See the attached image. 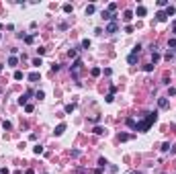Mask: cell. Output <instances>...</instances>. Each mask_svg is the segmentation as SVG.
<instances>
[{"label": "cell", "mask_w": 176, "mask_h": 174, "mask_svg": "<svg viewBox=\"0 0 176 174\" xmlns=\"http://www.w3.org/2000/svg\"><path fill=\"white\" fill-rule=\"evenodd\" d=\"M156 119H158V111H154V113H146V119H143L141 123L135 125V131H147V129L156 123Z\"/></svg>", "instance_id": "cell-1"}, {"label": "cell", "mask_w": 176, "mask_h": 174, "mask_svg": "<svg viewBox=\"0 0 176 174\" xmlns=\"http://www.w3.org/2000/svg\"><path fill=\"white\" fill-rule=\"evenodd\" d=\"M80 68H82V59H80V58H76V61H74V64H72V68H70L76 80H78V70H80Z\"/></svg>", "instance_id": "cell-2"}, {"label": "cell", "mask_w": 176, "mask_h": 174, "mask_svg": "<svg viewBox=\"0 0 176 174\" xmlns=\"http://www.w3.org/2000/svg\"><path fill=\"white\" fill-rule=\"evenodd\" d=\"M119 31V23L117 21H111L109 25H107V33H117Z\"/></svg>", "instance_id": "cell-3"}, {"label": "cell", "mask_w": 176, "mask_h": 174, "mask_svg": "<svg viewBox=\"0 0 176 174\" xmlns=\"http://www.w3.org/2000/svg\"><path fill=\"white\" fill-rule=\"evenodd\" d=\"M158 107H160V109H168V107H170L168 98H158Z\"/></svg>", "instance_id": "cell-4"}, {"label": "cell", "mask_w": 176, "mask_h": 174, "mask_svg": "<svg viewBox=\"0 0 176 174\" xmlns=\"http://www.w3.org/2000/svg\"><path fill=\"white\" fill-rule=\"evenodd\" d=\"M31 94H33V92H31V90H29V92H27V94H23V96H21V98H19V105H21V107H23V105H25V107H27V98H29Z\"/></svg>", "instance_id": "cell-5"}, {"label": "cell", "mask_w": 176, "mask_h": 174, "mask_svg": "<svg viewBox=\"0 0 176 174\" xmlns=\"http://www.w3.org/2000/svg\"><path fill=\"white\" fill-rule=\"evenodd\" d=\"M27 78H29V82H37V80L41 78V74H39V72H31Z\"/></svg>", "instance_id": "cell-6"}, {"label": "cell", "mask_w": 176, "mask_h": 174, "mask_svg": "<svg viewBox=\"0 0 176 174\" xmlns=\"http://www.w3.org/2000/svg\"><path fill=\"white\" fill-rule=\"evenodd\" d=\"M63 131H66V123H59L58 127H55V131H53V133H55V135H61Z\"/></svg>", "instance_id": "cell-7"}, {"label": "cell", "mask_w": 176, "mask_h": 174, "mask_svg": "<svg viewBox=\"0 0 176 174\" xmlns=\"http://www.w3.org/2000/svg\"><path fill=\"white\" fill-rule=\"evenodd\" d=\"M131 19H133V12H131V10H125V12H123V21H125V23H129Z\"/></svg>", "instance_id": "cell-8"}, {"label": "cell", "mask_w": 176, "mask_h": 174, "mask_svg": "<svg viewBox=\"0 0 176 174\" xmlns=\"http://www.w3.org/2000/svg\"><path fill=\"white\" fill-rule=\"evenodd\" d=\"M135 14H137V17H146V14H147L146 6H137V10H135Z\"/></svg>", "instance_id": "cell-9"}, {"label": "cell", "mask_w": 176, "mask_h": 174, "mask_svg": "<svg viewBox=\"0 0 176 174\" xmlns=\"http://www.w3.org/2000/svg\"><path fill=\"white\" fill-rule=\"evenodd\" d=\"M156 19H158L160 23H164V21H166L168 17H166V12H162V10H160V12H156Z\"/></svg>", "instance_id": "cell-10"}, {"label": "cell", "mask_w": 176, "mask_h": 174, "mask_svg": "<svg viewBox=\"0 0 176 174\" xmlns=\"http://www.w3.org/2000/svg\"><path fill=\"white\" fill-rule=\"evenodd\" d=\"M164 59H166V61H172V59H176V51H168V53L164 56Z\"/></svg>", "instance_id": "cell-11"}, {"label": "cell", "mask_w": 176, "mask_h": 174, "mask_svg": "<svg viewBox=\"0 0 176 174\" xmlns=\"http://www.w3.org/2000/svg\"><path fill=\"white\" fill-rule=\"evenodd\" d=\"M172 14H176V8L168 4V6H166V17H172Z\"/></svg>", "instance_id": "cell-12"}, {"label": "cell", "mask_w": 176, "mask_h": 174, "mask_svg": "<svg viewBox=\"0 0 176 174\" xmlns=\"http://www.w3.org/2000/svg\"><path fill=\"white\" fill-rule=\"evenodd\" d=\"M137 58H139V56H137V53H129V58H127V61H129V64H131V66H133V64H135V61H137Z\"/></svg>", "instance_id": "cell-13"}, {"label": "cell", "mask_w": 176, "mask_h": 174, "mask_svg": "<svg viewBox=\"0 0 176 174\" xmlns=\"http://www.w3.org/2000/svg\"><path fill=\"white\" fill-rule=\"evenodd\" d=\"M117 10V2H111L109 6H107V12H115Z\"/></svg>", "instance_id": "cell-14"}, {"label": "cell", "mask_w": 176, "mask_h": 174, "mask_svg": "<svg viewBox=\"0 0 176 174\" xmlns=\"http://www.w3.org/2000/svg\"><path fill=\"white\" fill-rule=\"evenodd\" d=\"M156 61H160V53L158 51H151V64H156Z\"/></svg>", "instance_id": "cell-15"}, {"label": "cell", "mask_w": 176, "mask_h": 174, "mask_svg": "<svg viewBox=\"0 0 176 174\" xmlns=\"http://www.w3.org/2000/svg\"><path fill=\"white\" fill-rule=\"evenodd\" d=\"M17 64H19L17 56H10V58H8V66H17Z\"/></svg>", "instance_id": "cell-16"}, {"label": "cell", "mask_w": 176, "mask_h": 174, "mask_svg": "<svg viewBox=\"0 0 176 174\" xmlns=\"http://www.w3.org/2000/svg\"><path fill=\"white\" fill-rule=\"evenodd\" d=\"M74 109H76V105L72 102V105H66V113L70 115V113H74Z\"/></svg>", "instance_id": "cell-17"}, {"label": "cell", "mask_w": 176, "mask_h": 174, "mask_svg": "<svg viewBox=\"0 0 176 174\" xmlns=\"http://www.w3.org/2000/svg\"><path fill=\"white\" fill-rule=\"evenodd\" d=\"M125 123H127V127H133V129H135V125H137V123H135V119H131V117H129Z\"/></svg>", "instance_id": "cell-18"}, {"label": "cell", "mask_w": 176, "mask_h": 174, "mask_svg": "<svg viewBox=\"0 0 176 174\" xmlns=\"http://www.w3.org/2000/svg\"><path fill=\"white\" fill-rule=\"evenodd\" d=\"M92 133H94V135H102V133H105V129H102V127H94V129H92Z\"/></svg>", "instance_id": "cell-19"}, {"label": "cell", "mask_w": 176, "mask_h": 174, "mask_svg": "<svg viewBox=\"0 0 176 174\" xmlns=\"http://www.w3.org/2000/svg\"><path fill=\"white\" fill-rule=\"evenodd\" d=\"M33 152H35V154H37V156H39V154H43V145H35V147H33Z\"/></svg>", "instance_id": "cell-20"}, {"label": "cell", "mask_w": 176, "mask_h": 174, "mask_svg": "<svg viewBox=\"0 0 176 174\" xmlns=\"http://www.w3.org/2000/svg\"><path fill=\"white\" fill-rule=\"evenodd\" d=\"M94 10H96L94 4H88V6H86V14H94Z\"/></svg>", "instance_id": "cell-21"}, {"label": "cell", "mask_w": 176, "mask_h": 174, "mask_svg": "<svg viewBox=\"0 0 176 174\" xmlns=\"http://www.w3.org/2000/svg\"><path fill=\"white\" fill-rule=\"evenodd\" d=\"M90 74H92L94 78H96V76H100V68H92V70H90Z\"/></svg>", "instance_id": "cell-22"}, {"label": "cell", "mask_w": 176, "mask_h": 174, "mask_svg": "<svg viewBox=\"0 0 176 174\" xmlns=\"http://www.w3.org/2000/svg\"><path fill=\"white\" fill-rule=\"evenodd\" d=\"M23 76H25V74H23L21 70H17V72H14V80H23Z\"/></svg>", "instance_id": "cell-23"}, {"label": "cell", "mask_w": 176, "mask_h": 174, "mask_svg": "<svg viewBox=\"0 0 176 174\" xmlns=\"http://www.w3.org/2000/svg\"><path fill=\"white\" fill-rule=\"evenodd\" d=\"M2 127H4V131H8V129H12V123H10V121H4Z\"/></svg>", "instance_id": "cell-24"}, {"label": "cell", "mask_w": 176, "mask_h": 174, "mask_svg": "<svg viewBox=\"0 0 176 174\" xmlns=\"http://www.w3.org/2000/svg\"><path fill=\"white\" fill-rule=\"evenodd\" d=\"M131 135H127V133H119V141H127Z\"/></svg>", "instance_id": "cell-25"}, {"label": "cell", "mask_w": 176, "mask_h": 174, "mask_svg": "<svg viewBox=\"0 0 176 174\" xmlns=\"http://www.w3.org/2000/svg\"><path fill=\"white\" fill-rule=\"evenodd\" d=\"M107 164H109V162H107V160H105V158H100V160H98V168H100V170H102V168H105V166H107Z\"/></svg>", "instance_id": "cell-26"}, {"label": "cell", "mask_w": 176, "mask_h": 174, "mask_svg": "<svg viewBox=\"0 0 176 174\" xmlns=\"http://www.w3.org/2000/svg\"><path fill=\"white\" fill-rule=\"evenodd\" d=\"M160 149H162V152H170V149H172V145H170V144H168V141H166V144L162 145Z\"/></svg>", "instance_id": "cell-27"}, {"label": "cell", "mask_w": 176, "mask_h": 174, "mask_svg": "<svg viewBox=\"0 0 176 174\" xmlns=\"http://www.w3.org/2000/svg\"><path fill=\"white\" fill-rule=\"evenodd\" d=\"M154 68H156L154 64H146V66H143V70H146V72H154Z\"/></svg>", "instance_id": "cell-28"}, {"label": "cell", "mask_w": 176, "mask_h": 174, "mask_svg": "<svg viewBox=\"0 0 176 174\" xmlns=\"http://www.w3.org/2000/svg\"><path fill=\"white\" fill-rule=\"evenodd\" d=\"M33 41H35V37H33V35H25V43H33Z\"/></svg>", "instance_id": "cell-29"}, {"label": "cell", "mask_w": 176, "mask_h": 174, "mask_svg": "<svg viewBox=\"0 0 176 174\" xmlns=\"http://www.w3.org/2000/svg\"><path fill=\"white\" fill-rule=\"evenodd\" d=\"M168 47H172V49H176V37H172V39L168 41Z\"/></svg>", "instance_id": "cell-30"}, {"label": "cell", "mask_w": 176, "mask_h": 174, "mask_svg": "<svg viewBox=\"0 0 176 174\" xmlns=\"http://www.w3.org/2000/svg\"><path fill=\"white\" fill-rule=\"evenodd\" d=\"M35 96L41 100V98H45V92H43V90H37V92H35Z\"/></svg>", "instance_id": "cell-31"}, {"label": "cell", "mask_w": 176, "mask_h": 174, "mask_svg": "<svg viewBox=\"0 0 176 174\" xmlns=\"http://www.w3.org/2000/svg\"><path fill=\"white\" fill-rule=\"evenodd\" d=\"M90 47V41L88 39H82V49H88Z\"/></svg>", "instance_id": "cell-32"}, {"label": "cell", "mask_w": 176, "mask_h": 174, "mask_svg": "<svg viewBox=\"0 0 176 174\" xmlns=\"http://www.w3.org/2000/svg\"><path fill=\"white\" fill-rule=\"evenodd\" d=\"M158 6H160V8H166L168 2H166V0H158Z\"/></svg>", "instance_id": "cell-33"}, {"label": "cell", "mask_w": 176, "mask_h": 174, "mask_svg": "<svg viewBox=\"0 0 176 174\" xmlns=\"http://www.w3.org/2000/svg\"><path fill=\"white\" fill-rule=\"evenodd\" d=\"M63 12H72V4H63Z\"/></svg>", "instance_id": "cell-34"}, {"label": "cell", "mask_w": 176, "mask_h": 174, "mask_svg": "<svg viewBox=\"0 0 176 174\" xmlns=\"http://www.w3.org/2000/svg\"><path fill=\"white\" fill-rule=\"evenodd\" d=\"M139 51H141V45H135V47H133V51H131V53H137V56H139Z\"/></svg>", "instance_id": "cell-35"}, {"label": "cell", "mask_w": 176, "mask_h": 174, "mask_svg": "<svg viewBox=\"0 0 176 174\" xmlns=\"http://www.w3.org/2000/svg\"><path fill=\"white\" fill-rule=\"evenodd\" d=\"M33 66H37V68H39V66H41V58H35V59H33Z\"/></svg>", "instance_id": "cell-36"}, {"label": "cell", "mask_w": 176, "mask_h": 174, "mask_svg": "<svg viewBox=\"0 0 176 174\" xmlns=\"http://www.w3.org/2000/svg\"><path fill=\"white\" fill-rule=\"evenodd\" d=\"M59 68H61L59 64H53V66H51V72H59Z\"/></svg>", "instance_id": "cell-37"}, {"label": "cell", "mask_w": 176, "mask_h": 174, "mask_svg": "<svg viewBox=\"0 0 176 174\" xmlns=\"http://www.w3.org/2000/svg\"><path fill=\"white\" fill-rule=\"evenodd\" d=\"M76 53H78L76 49H70V51H68V56H70V58H76Z\"/></svg>", "instance_id": "cell-38"}, {"label": "cell", "mask_w": 176, "mask_h": 174, "mask_svg": "<svg viewBox=\"0 0 176 174\" xmlns=\"http://www.w3.org/2000/svg\"><path fill=\"white\" fill-rule=\"evenodd\" d=\"M105 100H107V102H113V100H115V96H113V94H107V98H105Z\"/></svg>", "instance_id": "cell-39"}, {"label": "cell", "mask_w": 176, "mask_h": 174, "mask_svg": "<svg viewBox=\"0 0 176 174\" xmlns=\"http://www.w3.org/2000/svg\"><path fill=\"white\" fill-rule=\"evenodd\" d=\"M168 96H176V88H170L168 90Z\"/></svg>", "instance_id": "cell-40"}, {"label": "cell", "mask_w": 176, "mask_h": 174, "mask_svg": "<svg viewBox=\"0 0 176 174\" xmlns=\"http://www.w3.org/2000/svg\"><path fill=\"white\" fill-rule=\"evenodd\" d=\"M0 174H8V168H0Z\"/></svg>", "instance_id": "cell-41"}, {"label": "cell", "mask_w": 176, "mask_h": 174, "mask_svg": "<svg viewBox=\"0 0 176 174\" xmlns=\"http://www.w3.org/2000/svg\"><path fill=\"white\" fill-rule=\"evenodd\" d=\"M131 174H141V172L139 170H131Z\"/></svg>", "instance_id": "cell-42"}, {"label": "cell", "mask_w": 176, "mask_h": 174, "mask_svg": "<svg viewBox=\"0 0 176 174\" xmlns=\"http://www.w3.org/2000/svg\"><path fill=\"white\" fill-rule=\"evenodd\" d=\"M172 29H174V33H176V21H174V23H172Z\"/></svg>", "instance_id": "cell-43"}, {"label": "cell", "mask_w": 176, "mask_h": 174, "mask_svg": "<svg viewBox=\"0 0 176 174\" xmlns=\"http://www.w3.org/2000/svg\"><path fill=\"white\" fill-rule=\"evenodd\" d=\"M0 72H2V66H0Z\"/></svg>", "instance_id": "cell-44"}, {"label": "cell", "mask_w": 176, "mask_h": 174, "mask_svg": "<svg viewBox=\"0 0 176 174\" xmlns=\"http://www.w3.org/2000/svg\"><path fill=\"white\" fill-rule=\"evenodd\" d=\"M0 39H2V35H0Z\"/></svg>", "instance_id": "cell-45"}]
</instances>
